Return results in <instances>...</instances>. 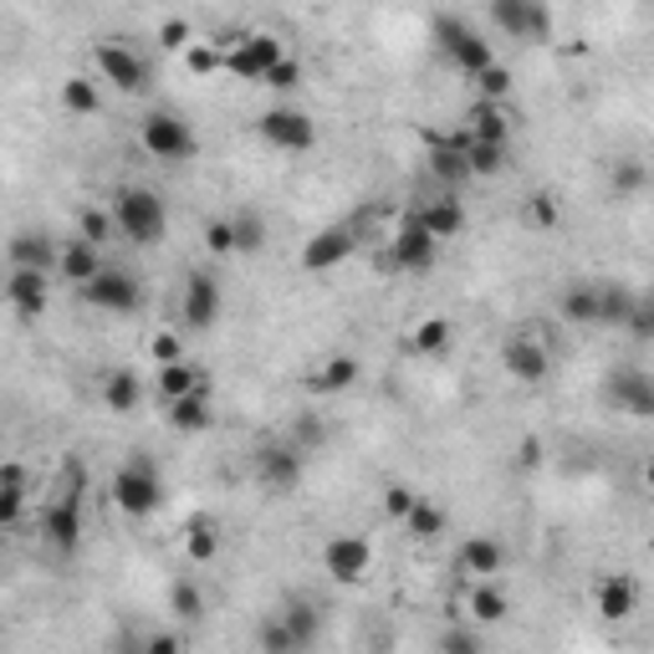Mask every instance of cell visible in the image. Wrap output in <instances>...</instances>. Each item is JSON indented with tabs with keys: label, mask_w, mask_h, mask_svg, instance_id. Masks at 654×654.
<instances>
[{
	"label": "cell",
	"mask_w": 654,
	"mask_h": 654,
	"mask_svg": "<svg viewBox=\"0 0 654 654\" xmlns=\"http://www.w3.org/2000/svg\"><path fill=\"white\" fill-rule=\"evenodd\" d=\"M83 486H87V471L77 460H67L62 471V491L42 506V543L52 547L56 557H77L83 553Z\"/></svg>",
	"instance_id": "6da1fadb"
},
{
	"label": "cell",
	"mask_w": 654,
	"mask_h": 654,
	"mask_svg": "<svg viewBox=\"0 0 654 654\" xmlns=\"http://www.w3.org/2000/svg\"><path fill=\"white\" fill-rule=\"evenodd\" d=\"M112 230L133 246H153V240H164L169 230V205L164 195H153L149 184H124L118 195H112Z\"/></svg>",
	"instance_id": "7a4b0ae2"
},
{
	"label": "cell",
	"mask_w": 654,
	"mask_h": 654,
	"mask_svg": "<svg viewBox=\"0 0 654 654\" xmlns=\"http://www.w3.org/2000/svg\"><path fill=\"white\" fill-rule=\"evenodd\" d=\"M108 496L124 516L143 522V516H153L159 506H164V475H159V465H153L149 455H133V460H124V465L112 471Z\"/></svg>",
	"instance_id": "3957f363"
},
{
	"label": "cell",
	"mask_w": 654,
	"mask_h": 654,
	"mask_svg": "<svg viewBox=\"0 0 654 654\" xmlns=\"http://www.w3.org/2000/svg\"><path fill=\"white\" fill-rule=\"evenodd\" d=\"M435 42H440V52H446L465 77H481V72L496 62V46L486 42V31H475L471 21H460V15H440V21H435Z\"/></svg>",
	"instance_id": "277c9868"
},
{
	"label": "cell",
	"mask_w": 654,
	"mask_h": 654,
	"mask_svg": "<svg viewBox=\"0 0 654 654\" xmlns=\"http://www.w3.org/2000/svg\"><path fill=\"white\" fill-rule=\"evenodd\" d=\"M87 307L98 312H112V318H133L143 307V281L133 271H112V266H98V277L77 287Z\"/></svg>",
	"instance_id": "5b68a950"
},
{
	"label": "cell",
	"mask_w": 654,
	"mask_h": 654,
	"mask_svg": "<svg viewBox=\"0 0 654 654\" xmlns=\"http://www.w3.org/2000/svg\"><path fill=\"white\" fill-rule=\"evenodd\" d=\"M139 143L149 159L159 164H184V159H195V133L184 124L180 112H149L139 124Z\"/></svg>",
	"instance_id": "8992f818"
},
{
	"label": "cell",
	"mask_w": 654,
	"mask_h": 654,
	"mask_svg": "<svg viewBox=\"0 0 654 654\" xmlns=\"http://www.w3.org/2000/svg\"><path fill=\"white\" fill-rule=\"evenodd\" d=\"M281 56H287L281 36H271V31H251V36H236V42L225 46V67L221 72L240 77V83H261Z\"/></svg>",
	"instance_id": "52a82bcc"
},
{
	"label": "cell",
	"mask_w": 654,
	"mask_h": 654,
	"mask_svg": "<svg viewBox=\"0 0 654 654\" xmlns=\"http://www.w3.org/2000/svg\"><path fill=\"white\" fill-rule=\"evenodd\" d=\"M491 21L496 31L516 36V42H553V11L547 0H491Z\"/></svg>",
	"instance_id": "ba28073f"
},
{
	"label": "cell",
	"mask_w": 654,
	"mask_h": 654,
	"mask_svg": "<svg viewBox=\"0 0 654 654\" xmlns=\"http://www.w3.org/2000/svg\"><path fill=\"white\" fill-rule=\"evenodd\" d=\"M256 133H261L271 149H281V153H307L312 143H318V124H312L302 108H287V103L266 108L261 118H256Z\"/></svg>",
	"instance_id": "9c48e42d"
},
{
	"label": "cell",
	"mask_w": 654,
	"mask_h": 654,
	"mask_svg": "<svg viewBox=\"0 0 654 654\" xmlns=\"http://www.w3.org/2000/svg\"><path fill=\"white\" fill-rule=\"evenodd\" d=\"M368 568H374V543L358 537V532H343V537H333V543L322 547V572H328L337 588L363 583Z\"/></svg>",
	"instance_id": "30bf717a"
},
{
	"label": "cell",
	"mask_w": 654,
	"mask_h": 654,
	"mask_svg": "<svg viewBox=\"0 0 654 654\" xmlns=\"http://www.w3.org/2000/svg\"><path fill=\"white\" fill-rule=\"evenodd\" d=\"M93 62H98L103 83H112L118 93H149V62H143L139 52L128 42H98L93 46Z\"/></svg>",
	"instance_id": "8fae6325"
},
{
	"label": "cell",
	"mask_w": 654,
	"mask_h": 654,
	"mask_svg": "<svg viewBox=\"0 0 654 654\" xmlns=\"http://www.w3.org/2000/svg\"><path fill=\"white\" fill-rule=\"evenodd\" d=\"M302 471H307V450H297L292 440H266V446L256 450V475H261V486L277 491V496L302 486Z\"/></svg>",
	"instance_id": "7c38bea8"
},
{
	"label": "cell",
	"mask_w": 654,
	"mask_h": 654,
	"mask_svg": "<svg viewBox=\"0 0 654 654\" xmlns=\"http://www.w3.org/2000/svg\"><path fill=\"white\" fill-rule=\"evenodd\" d=\"M221 281L205 277V271H190L184 277V297H180V322L190 328V333H210L215 322H221Z\"/></svg>",
	"instance_id": "4fadbf2b"
},
{
	"label": "cell",
	"mask_w": 654,
	"mask_h": 654,
	"mask_svg": "<svg viewBox=\"0 0 654 654\" xmlns=\"http://www.w3.org/2000/svg\"><path fill=\"white\" fill-rule=\"evenodd\" d=\"M389 261L399 266V271H409V277H419V271H430V266L440 261V240L419 225V215H404L399 221L394 246H389Z\"/></svg>",
	"instance_id": "5bb4252c"
},
{
	"label": "cell",
	"mask_w": 654,
	"mask_h": 654,
	"mask_svg": "<svg viewBox=\"0 0 654 654\" xmlns=\"http://www.w3.org/2000/svg\"><path fill=\"white\" fill-rule=\"evenodd\" d=\"M6 302L21 322H36L52 307V271H31V266H11L6 277Z\"/></svg>",
	"instance_id": "9a60e30c"
},
{
	"label": "cell",
	"mask_w": 654,
	"mask_h": 654,
	"mask_svg": "<svg viewBox=\"0 0 654 654\" xmlns=\"http://www.w3.org/2000/svg\"><path fill=\"white\" fill-rule=\"evenodd\" d=\"M502 368L516 378V384H543V378L553 374V353L543 349V337L516 333L512 343L502 349Z\"/></svg>",
	"instance_id": "2e32d148"
},
{
	"label": "cell",
	"mask_w": 654,
	"mask_h": 654,
	"mask_svg": "<svg viewBox=\"0 0 654 654\" xmlns=\"http://www.w3.org/2000/svg\"><path fill=\"white\" fill-rule=\"evenodd\" d=\"M353 251H358V236H353L349 225H328V230H318V236L302 246V266L307 271H333V266H343Z\"/></svg>",
	"instance_id": "e0dca14e"
},
{
	"label": "cell",
	"mask_w": 654,
	"mask_h": 654,
	"mask_svg": "<svg viewBox=\"0 0 654 654\" xmlns=\"http://www.w3.org/2000/svg\"><path fill=\"white\" fill-rule=\"evenodd\" d=\"M609 399H613V409H624V415L650 419L654 415V378L644 374V368H619V374L609 378Z\"/></svg>",
	"instance_id": "ac0fdd59"
},
{
	"label": "cell",
	"mask_w": 654,
	"mask_h": 654,
	"mask_svg": "<svg viewBox=\"0 0 654 654\" xmlns=\"http://www.w3.org/2000/svg\"><path fill=\"white\" fill-rule=\"evenodd\" d=\"M164 415H169V425H174L180 435H205L210 425H215V409H210V384L180 394V399H169Z\"/></svg>",
	"instance_id": "d6986e66"
},
{
	"label": "cell",
	"mask_w": 654,
	"mask_h": 654,
	"mask_svg": "<svg viewBox=\"0 0 654 654\" xmlns=\"http://www.w3.org/2000/svg\"><path fill=\"white\" fill-rule=\"evenodd\" d=\"M415 215H419V225H425V230L440 240V246H446V240H455L460 230H465V205H460L455 195L430 200V205H419Z\"/></svg>",
	"instance_id": "ffe728a7"
},
{
	"label": "cell",
	"mask_w": 654,
	"mask_h": 654,
	"mask_svg": "<svg viewBox=\"0 0 654 654\" xmlns=\"http://www.w3.org/2000/svg\"><path fill=\"white\" fill-rule=\"evenodd\" d=\"M98 240H87V236H77V240H67V246H56V271L72 281V287H83V281H93L98 277Z\"/></svg>",
	"instance_id": "44dd1931"
},
{
	"label": "cell",
	"mask_w": 654,
	"mask_h": 654,
	"mask_svg": "<svg viewBox=\"0 0 654 654\" xmlns=\"http://www.w3.org/2000/svg\"><path fill=\"white\" fill-rule=\"evenodd\" d=\"M11 266H31V271H56V240L42 230H15L11 246H6Z\"/></svg>",
	"instance_id": "7402d4cb"
},
{
	"label": "cell",
	"mask_w": 654,
	"mask_h": 654,
	"mask_svg": "<svg viewBox=\"0 0 654 654\" xmlns=\"http://www.w3.org/2000/svg\"><path fill=\"white\" fill-rule=\"evenodd\" d=\"M506 568V547L496 537H465L460 543V572H471V578H496Z\"/></svg>",
	"instance_id": "603a6c76"
},
{
	"label": "cell",
	"mask_w": 654,
	"mask_h": 654,
	"mask_svg": "<svg viewBox=\"0 0 654 654\" xmlns=\"http://www.w3.org/2000/svg\"><path fill=\"white\" fill-rule=\"evenodd\" d=\"M634 609H640V588H634V578L609 572V578L599 583V613L609 619V624H619V619H629Z\"/></svg>",
	"instance_id": "cb8c5ba5"
},
{
	"label": "cell",
	"mask_w": 654,
	"mask_h": 654,
	"mask_svg": "<svg viewBox=\"0 0 654 654\" xmlns=\"http://www.w3.org/2000/svg\"><path fill=\"white\" fill-rule=\"evenodd\" d=\"M143 404V384L133 368H112L108 378H103V409H112V415H139Z\"/></svg>",
	"instance_id": "d4e9b609"
},
{
	"label": "cell",
	"mask_w": 654,
	"mask_h": 654,
	"mask_svg": "<svg viewBox=\"0 0 654 654\" xmlns=\"http://www.w3.org/2000/svg\"><path fill=\"white\" fill-rule=\"evenodd\" d=\"M465 133H471V139L506 143V139H512V118H506V108L496 98H481L471 112H465Z\"/></svg>",
	"instance_id": "484cf974"
},
{
	"label": "cell",
	"mask_w": 654,
	"mask_h": 654,
	"mask_svg": "<svg viewBox=\"0 0 654 654\" xmlns=\"http://www.w3.org/2000/svg\"><path fill=\"white\" fill-rule=\"evenodd\" d=\"M557 312L572 322V328H599V281H572Z\"/></svg>",
	"instance_id": "4316f807"
},
{
	"label": "cell",
	"mask_w": 654,
	"mask_h": 654,
	"mask_svg": "<svg viewBox=\"0 0 654 654\" xmlns=\"http://www.w3.org/2000/svg\"><path fill=\"white\" fill-rule=\"evenodd\" d=\"M430 174L440 184H465L471 180V169H465V153H460V139L450 133V139H430Z\"/></svg>",
	"instance_id": "83f0119b"
},
{
	"label": "cell",
	"mask_w": 654,
	"mask_h": 654,
	"mask_svg": "<svg viewBox=\"0 0 654 654\" xmlns=\"http://www.w3.org/2000/svg\"><path fill=\"white\" fill-rule=\"evenodd\" d=\"M455 139H460V153H465L471 180H486V174H502V169H506V143L471 139V133H455Z\"/></svg>",
	"instance_id": "f1b7e54d"
},
{
	"label": "cell",
	"mask_w": 654,
	"mask_h": 654,
	"mask_svg": "<svg viewBox=\"0 0 654 654\" xmlns=\"http://www.w3.org/2000/svg\"><path fill=\"white\" fill-rule=\"evenodd\" d=\"M353 384H358V358H353V353H337V358L318 363V374L307 378L312 394H343V389H353Z\"/></svg>",
	"instance_id": "f546056e"
},
{
	"label": "cell",
	"mask_w": 654,
	"mask_h": 654,
	"mask_svg": "<svg viewBox=\"0 0 654 654\" xmlns=\"http://www.w3.org/2000/svg\"><path fill=\"white\" fill-rule=\"evenodd\" d=\"M399 522L409 527V537H415V543H440V537L450 532V516L440 512L435 502H425V496H415V506H409Z\"/></svg>",
	"instance_id": "4dcf8cb0"
},
{
	"label": "cell",
	"mask_w": 654,
	"mask_h": 654,
	"mask_svg": "<svg viewBox=\"0 0 654 654\" xmlns=\"http://www.w3.org/2000/svg\"><path fill=\"white\" fill-rule=\"evenodd\" d=\"M21 512H26V471L15 460H6L0 465V527H15Z\"/></svg>",
	"instance_id": "1f68e13d"
},
{
	"label": "cell",
	"mask_w": 654,
	"mask_h": 654,
	"mask_svg": "<svg viewBox=\"0 0 654 654\" xmlns=\"http://www.w3.org/2000/svg\"><path fill=\"white\" fill-rule=\"evenodd\" d=\"M634 302H640L634 287H624V281H599V328H624Z\"/></svg>",
	"instance_id": "d6a6232c"
},
{
	"label": "cell",
	"mask_w": 654,
	"mask_h": 654,
	"mask_svg": "<svg viewBox=\"0 0 654 654\" xmlns=\"http://www.w3.org/2000/svg\"><path fill=\"white\" fill-rule=\"evenodd\" d=\"M200 384H210V378H200V368L190 358H174V363H159V399H180V394L200 389Z\"/></svg>",
	"instance_id": "836d02e7"
},
{
	"label": "cell",
	"mask_w": 654,
	"mask_h": 654,
	"mask_svg": "<svg viewBox=\"0 0 654 654\" xmlns=\"http://www.w3.org/2000/svg\"><path fill=\"white\" fill-rule=\"evenodd\" d=\"M281 619H287V629H292L297 634V644H302V650H312V644H318V634H322V619H318V609H312V603L307 599H292V603H281Z\"/></svg>",
	"instance_id": "e575fe53"
},
{
	"label": "cell",
	"mask_w": 654,
	"mask_h": 654,
	"mask_svg": "<svg viewBox=\"0 0 654 654\" xmlns=\"http://www.w3.org/2000/svg\"><path fill=\"white\" fill-rule=\"evenodd\" d=\"M230 236H236V251H246V256L266 251V215L261 210H236L230 215Z\"/></svg>",
	"instance_id": "d590c367"
},
{
	"label": "cell",
	"mask_w": 654,
	"mask_h": 654,
	"mask_svg": "<svg viewBox=\"0 0 654 654\" xmlns=\"http://www.w3.org/2000/svg\"><path fill=\"white\" fill-rule=\"evenodd\" d=\"M450 343H455V333H450V318H425L415 328V337H409V349L425 353V358H440V353H450Z\"/></svg>",
	"instance_id": "8d00e7d4"
},
{
	"label": "cell",
	"mask_w": 654,
	"mask_h": 654,
	"mask_svg": "<svg viewBox=\"0 0 654 654\" xmlns=\"http://www.w3.org/2000/svg\"><path fill=\"white\" fill-rule=\"evenodd\" d=\"M506 593L502 588H491V578H475V593H471V619L475 624H502L506 619Z\"/></svg>",
	"instance_id": "74e56055"
},
{
	"label": "cell",
	"mask_w": 654,
	"mask_h": 654,
	"mask_svg": "<svg viewBox=\"0 0 654 654\" xmlns=\"http://www.w3.org/2000/svg\"><path fill=\"white\" fill-rule=\"evenodd\" d=\"M62 108L77 112V118H93V112L103 108L98 83H87V77H67V83H62Z\"/></svg>",
	"instance_id": "f35d334b"
},
{
	"label": "cell",
	"mask_w": 654,
	"mask_h": 654,
	"mask_svg": "<svg viewBox=\"0 0 654 654\" xmlns=\"http://www.w3.org/2000/svg\"><path fill=\"white\" fill-rule=\"evenodd\" d=\"M256 644H261V654H302V644H297V634L287 629L281 613H266V624H261V634H256Z\"/></svg>",
	"instance_id": "ab89813d"
},
{
	"label": "cell",
	"mask_w": 654,
	"mask_h": 654,
	"mask_svg": "<svg viewBox=\"0 0 654 654\" xmlns=\"http://www.w3.org/2000/svg\"><path fill=\"white\" fill-rule=\"evenodd\" d=\"M184 553H190V562H210V557L221 553V532H215V522L195 516V522H190V537H184Z\"/></svg>",
	"instance_id": "60d3db41"
},
{
	"label": "cell",
	"mask_w": 654,
	"mask_h": 654,
	"mask_svg": "<svg viewBox=\"0 0 654 654\" xmlns=\"http://www.w3.org/2000/svg\"><path fill=\"white\" fill-rule=\"evenodd\" d=\"M169 613H180L184 624H195V619H205V593L195 583H174L169 588Z\"/></svg>",
	"instance_id": "b9f144b4"
},
{
	"label": "cell",
	"mask_w": 654,
	"mask_h": 654,
	"mask_svg": "<svg viewBox=\"0 0 654 654\" xmlns=\"http://www.w3.org/2000/svg\"><path fill=\"white\" fill-rule=\"evenodd\" d=\"M184 62H190V72H200V77H210V72H221V67H225V46H221V42L184 46Z\"/></svg>",
	"instance_id": "7bdbcfd3"
},
{
	"label": "cell",
	"mask_w": 654,
	"mask_h": 654,
	"mask_svg": "<svg viewBox=\"0 0 654 654\" xmlns=\"http://www.w3.org/2000/svg\"><path fill=\"white\" fill-rule=\"evenodd\" d=\"M527 221L543 225V230L562 221V210H557V195H553V190H537V195H527Z\"/></svg>",
	"instance_id": "ee69618b"
},
{
	"label": "cell",
	"mask_w": 654,
	"mask_h": 654,
	"mask_svg": "<svg viewBox=\"0 0 654 654\" xmlns=\"http://www.w3.org/2000/svg\"><path fill=\"white\" fill-rule=\"evenodd\" d=\"M297 83H302V62H292V56H281L277 67L261 77V87H271V93H292Z\"/></svg>",
	"instance_id": "f6af8a7d"
},
{
	"label": "cell",
	"mask_w": 654,
	"mask_h": 654,
	"mask_svg": "<svg viewBox=\"0 0 654 654\" xmlns=\"http://www.w3.org/2000/svg\"><path fill=\"white\" fill-rule=\"evenodd\" d=\"M475 87H481V98H496V103H502L506 93H512V72H506L502 62H491V67L475 77Z\"/></svg>",
	"instance_id": "bcb514c9"
},
{
	"label": "cell",
	"mask_w": 654,
	"mask_h": 654,
	"mask_svg": "<svg viewBox=\"0 0 654 654\" xmlns=\"http://www.w3.org/2000/svg\"><path fill=\"white\" fill-rule=\"evenodd\" d=\"M205 251L210 256H236V236H230V215L205 225Z\"/></svg>",
	"instance_id": "7dc6e473"
},
{
	"label": "cell",
	"mask_w": 654,
	"mask_h": 654,
	"mask_svg": "<svg viewBox=\"0 0 654 654\" xmlns=\"http://www.w3.org/2000/svg\"><path fill=\"white\" fill-rule=\"evenodd\" d=\"M287 440H292L297 450H318L322 440H328V425H322V419H312V415H302V419H297V430L287 435Z\"/></svg>",
	"instance_id": "c3c4849f"
},
{
	"label": "cell",
	"mask_w": 654,
	"mask_h": 654,
	"mask_svg": "<svg viewBox=\"0 0 654 654\" xmlns=\"http://www.w3.org/2000/svg\"><path fill=\"white\" fill-rule=\"evenodd\" d=\"M624 328H629V333H634V337H640V343H650V337H654V307L644 302V297H640V302H634V307H629Z\"/></svg>",
	"instance_id": "681fc988"
},
{
	"label": "cell",
	"mask_w": 654,
	"mask_h": 654,
	"mask_svg": "<svg viewBox=\"0 0 654 654\" xmlns=\"http://www.w3.org/2000/svg\"><path fill=\"white\" fill-rule=\"evenodd\" d=\"M159 42H164V52H184V46L195 42V31H190V21H180V15H174V21H164V26H159Z\"/></svg>",
	"instance_id": "f907efd6"
},
{
	"label": "cell",
	"mask_w": 654,
	"mask_h": 654,
	"mask_svg": "<svg viewBox=\"0 0 654 654\" xmlns=\"http://www.w3.org/2000/svg\"><path fill=\"white\" fill-rule=\"evenodd\" d=\"M640 184H644V164H640V159H624V164L613 169V190H619V195H634Z\"/></svg>",
	"instance_id": "816d5d0a"
},
{
	"label": "cell",
	"mask_w": 654,
	"mask_h": 654,
	"mask_svg": "<svg viewBox=\"0 0 654 654\" xmlns=\"http://www.w3.org/2000/svg\"><path fill=\"white\" fill-rule=\"evenodd\" d=\"M440 650H450V654H475V650H481V640H475V634H465V629H446V634H440Z\"/></svg>",
	"instance_id": "f5cc1de1"
},
{
	"label": "cell",
	"mask_w": 654,
	"mask_h": 654,
	"mask_svg": "<svg viewBox=\"0 0 654 654\" xmlns=\"http://www.w3.org/2000/svg\"><path fill=\"white\" fill-rule=\"evenodd\" d=\"M149 353H153V363H174V358H184V353H180V337H174V333H153Z\"/></svg>",
	"instance_id": "db71d44e"
},
{
	"label": "cell",
	"mask_w": 654,
	"mask_h": 654,
	"mask_svg": "<svg viewBox=\"0 0 654 654\" xmlns=\"http://www.w3.org/2000/svg\"><path fill=\"white\" fill-rule=\"evenodd\" d=\"M409 506H415V491H409V486H389V491H384V512H389V516H404Z\"/></svg>",
	"instance_id": "11a10c76"
},
{
	"label": "cell",
	"mask_w": 654,
	"mask_h": 654,
	"mask_svg": "<svg viewBox=\"0 0 654 654\" xmlns=\"http://www.w3.org/2000/svg\"><path fill=\"white\" fill-rule=\"evenodd\" d=\"M108 225H112V215H103V210H87V215H83L87 240H98V246H103V236H108Z\"/></svg>",
	"instance_id": "9f6ffc18"
},
{
	"label": "cell",
	"mask_w": 654,
	"mask_h": 654,
	"mask_svg": "<svg viewBox=\"0 0 654 654\" xmlns=\"http://www.w3.org/2000/svg\"><path fill=\"white\" fill-rule=\"evenodd\" d=\"M516 450H522V455H516V460H522L527 471H537V465H543V440H537V435H527V440H522V446H516Z\"/></svg>",
	"instance_id": "6f0895ef"
},
{
	"label": "cell",
	"mask_w": 654,
	"mask_h": 654,
	"mask_svg": "<svg viewBox=\"0 0 654 654\" xmlns=\"http://www.w3.org/2000/svg\"><path fill=\"white\" fill-rule=\"evenodd\" d=\"M143 650H149V654H169V650H180V640H174V634H153V640H143Z\"/></svg>",
	"instance_id": "680465c9"
}]
</instances>
